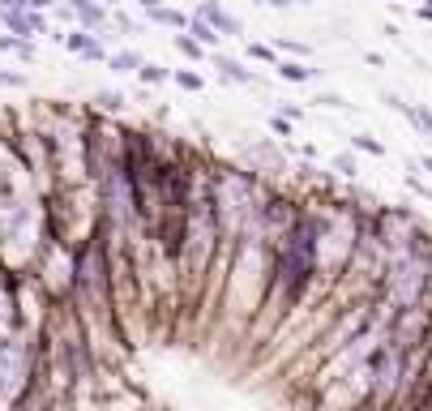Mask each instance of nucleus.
<instances>
[{
  "label": "nucleus",
  "mask_w": 432,
  "mask_h": 411,
  "mask_svg": "<svg viewBox=\"0 0 432 411\" xmlns=\"http://www.w3.org/2000/svg\"><path fill=\"white\" fill-rule=\"evenodd\" d=\"M355 146H360L364 154H386V146H381V142H372V137H355Z\"/></svg>",
  "instance_id": "13"
},
{
  "label": "nucleus",
  "mask_w": 432,
  "mask_h": 411,
  "mask_svg": "<svg viewBox=\"0 0 432 411\" xmlns=\"http://www.w3.org/2000/svg\"><path fill=\"white\" fill-rule=\"evenodd\" d=\"M334 167H338V171H347V176H355V171H360V167H355V163L347 159V154H338V159H334Z\"/></svg>",
  "instance_id": "15"
},
{
  "label": "nucleus",
  "mask_w": 432,
  "mask_h": 411,
  "mask_svg": "<svg viewBox=\"0 0 432 411\" xmlns=\"http://www.w3.org/2000/svg\"><path fill=\"white\" fill-rule=\"evenodd\" d=\"M175 47H180L184 51V56H206V43H197V39H189V35H175Z\"/></svg>",
  "instance_id": "9"
},
{
  "label": "nucleus",
  "mask_w": 432,
  "mask_h": 411,
  "mask_svg": "<svg viewBox=\"0 0 432 411\" xmlns=\"http://www.w3.org/2000/svg\"><path fill=\"white\" fill-rule=\"evenodd\" d=\"M189 35H193V39H197V43H206V47H214V43H218V39H223V35H218V31H214V26H210V22H206V17H201V13H197V17H193V22H189Z\"/></svg>",
  "instance_id": "5"
},
{
  "label": "nucleus",
  "mask_w": 432,
  "mask_h": 411,
  "mask_svg": "<svg viewBox=\"0 0 432 411\" xmlns=\"http://www.w3.org/2000/svg\"><path fill=\"white\" fill-rule=\"evenodd\" d=\"M270 128H274V133H278V137H291V124H287L283 116H274V120H270Z\"/></svg>",
  "instance_id": "14"
},
{
  "label": "nucleus",
  "mask_w": 432,
  "mask_h": 411,
  "mask_svg": "<svg viewBox=\"0 0 432 411\" xmlns=\"http://www.w3.org/2000/svg\"><path fill=\"white\" fill-rule=\"evenodd\" d=\"M137 77H141V82H146V86H159V82H167V77H171V73H167L163 65H155V60H150V65L141 60V65H137Z\"/></svg>",
  "instance_id": "6"
},
{
  "label": "nucleus",
  "mask_w": 432,
  "mask_h": 411,
  "mask_svg": "<svg viewBox=\"0 0 432 411\" xmlns=\"http://www.w3.org/2000/svg\"><path fill=\"white\" fill-rule=\"evenodd\" d=\"M278 73H283V77H287V82H309V77H313V73H309V69H304V65H287V60H283V65H278Z\"/></svg>",
  "instance_id": "10"
},
{
  "label": "nucleus",
  "mask_w": 432,
  "mask_h": 411,
  "mask_svg": "<svg viewBox=\"0 0 432 411\" xmlns=\"http://www.w3.org/2000/svg\"><path fill=\"white\" fill-rule=\"evenodd\" d=\"M146 13H150V22H159V26H180V31H184V13H175V9L155 5V9H146Z\"/></svg>",
  "instance_id": "7"
},
{
  "label": "nucleus",
  "mask_w": 432,
  "mask_h": 411,
  "mask_svg": "<svg viewBox=\"0 0 432 411\" xmlns=\"http://www.w3.org/2000/svg\"><path fill=\"white\" fill-rule=\"evenodd\" d=\"M21 5H26V9H47L52 0H21Z\"/></svg>",
  "instance_id": "18"
},
{
  "label": "nucleus",
  "mask_w": 432,
  "mask_h": 411,
  "mask_svg": "<svg viewBox=\"0 0 432 411\" xmlns=\"http://www.w3.org/2000/svg\"><path fill=\"white\" fill-rule=\"evenodd\" d=\"M98 103H103V108H116V112H120V108H124L129 99H124L120 90H103V94H98Z\"/></svg>",
  "instance_id": "11"
},
{
  "label": "nucleus",
  "mask_w": 432,
  "mask_h": 411,
  "mask_svg": "<svg viewBox=\"0 0 432 411\" xmlns=\"http://www.w3.org/2000/svg\"><path fill=\"white\" fill-rule=\"evenodd\" d=\"M64 43L78 51V56H90V60H98L103 56V47H98V39L94 35H86V31H73V35H64Z\"/></svg>",
  "instance_id": "3"
},
{
  "label": "nucleus",
  "mask_w": 432,
  "mask_h": 411,
  "mask_svg": "<svg viewBox=\"0 0 432 411\" xmlns=\"http://www.w3.org/2000/svg\"><path fill=\"white\" fill-rule=\"evenodd\" d=\"M171 77H175L184 90H201V77H197V73H184V69H180V73H171Z\"/></svg>",
  "instance_id": "12"
},
{
  "label": "nucleus",
  "mask_w": 432,
  "mask_h": 411,
  "mask_svg": "<svg viewBox=\"0 0 432 411\" xmlns=\"http://www.w3.org/2000/svg\"><path fill=\"white\" fill-rule=\"evenodd\" d=\"M69 13L78 17V22H86V26H98V22H103V9H98L94 0H69Z\"/></svg>",
  "instance_id": "4"
},
{
  "label": "nucleus",
  "mask_w": 432,
  "mask_h": 411,
  "mask_svg": "<svg viewBox=\"0 0 432 411\" xmlns=\"http://www.w3.org/2000/svg\"><path fill=\"white\" fill-rule=\"evenodd\" d=\"M137 65H141L137 51H116V56H112V69H116V73H133Z\"/></svg>",
  "instance_id": "8"
},
{
  "label": "nucleus",
  "mask_w": 432,
  "mask_h": 411,
  "mask_svg": "<svg viewBox=\"0 0 432 411\" xmlns=\"http://www.w3.org/2000/svg\"><path fill=\"white\" fill-rule=\"evenodd\" d=\"M103 5H116V0H103Z\"/></svg>",
  "instance_id": "21"
},
{
  "label": "nucleus",
  "mask_w": 432,
  "mask_h": 411,
  "mask_svg": "<svg viewBox=\"0 0 432 411\" xmlns=\"http://www.w3.org/2000/svg\"><path fill=\"white\" fill-rule=\"evenodd\" d=\"M317 103H325V108H338V112H343V108H347V103H343V99H338V94H321V99H317Z\"/></svg>",
  "instance_id": "17"
},
{
  "label": "nucleus",
  "mask_w": 432,
  "mask_h": 411,
  "mask_svg": "<svg viewBox=\"0 0 432 411\" xmlns=\"http://www.w3.org/2000/svg\"><path fill=\"white\" fill-rule=\"evenodd\" d=\"M214 65H218V77H223V82H232V86H252V82H257V73L244 69V65H236L232 56H218Z\"/></svg>",
  "instance_id": "1"
},
{
  "label": "nucleus",
  "mask_w": 432,
  "mask_h": 411,
  "mask_svg": "<svg viewBox=\"0 0 432 411\" xmlns=\"http://www.w3.org/2000/svg\"><path fill=\"white\" fill-rule=\"evenodd\" d=\"M270 5H309V0H270Z\"/></svg>",
  "instance_id": "19"
},
{
  "label": "nucleus",
  "mask_w": 432,
  "mask_h": 411,
  "mask_svg": "<svg viewBox=\"0 0 432 411\" xmlns=\"http://www.w3.org/2000/svg\"><path fill=\"white\" fill-rule=\"evenodd\" d=\"M137 5H141V9H155V5H159V0H137Z\"/></svg>",
  "instance_id": "20"
},
{
  "label": "nucleus",
  "mask_w": 432,
  "mask_h": 411,
  "mask_svg": "<svg viewBox=\"0 0 432 411\" xmlns=\"http://www.w3.org/2000/svg\"><path fill=\"white\" fill-rule=\"evenodd\" d=\"M201 17H206L214 31H223V35H240V22L227 13L223 5H214V0H206V5H201Z\"/></svg>",
  "instance_id": "2"
},
{
  "label": "nucleus",
  "mask_w": 432,
  "mask_h": 411,
  "mask_svg": "<svg viewBox=\"0 0 432 411\" xmlns=\"http://www.w3.org/2000/svg\"><path fill=\"white\" fill-rule=\"evenodd\" d=\"M21 82H26L21 73H0V86H21Z\"/></svg>",
  "instance_id": "16"
}]
</instances>
